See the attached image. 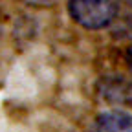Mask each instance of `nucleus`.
Masks as SVG:
<instances>
[{"instance_id": "1", "label": "nucleus", "mask_w": 132, "mask_h": 132, "mask_svg": "<svg viewBox=\"0 0 132 132\" xmlns=\"http://www.w3.org/2000/svg\"><path fill=\"white\" fill-rule=\"evenodd\" d=\"M72 19L86 29H103L118 15V0H70Z\"/></svg>"}, {"instance_id": "2", "label": "nucleus", "mask_w": 132, "mask_h": 132, "mask_svg": "<svg viewBox=\"0 0 132 132\" xmlns=\"http://www.w3.org/2000/svg\"><path fill=\"white\" fill-rule=\"evenodd\" d=\"M92 132H132V114L123 110H108L97 116Z\"/></svg>"}, {"instance_id": "3", "label": "nucleus", "mask_w": 132, "mask_h": 132, "mask_svg": "<svg viewBox=\"0 0 132 132\" xmlns=\"http://www.w3.org/2000/svg\"><path fill=\"white\" fill-rule=\"evenodd\" d=\"M105 95L116 103L132 105V81L125 79H112L105 85Z\"/></svg>"}, {"instance_id": "4", "label": "nucleus", "mask_w": 132, "mask_h": 132, "mask_svg": "<svg viewBox=\"0 0 132 132\" xmlns=\"http://www.w3.org/2000/svg\"><path fill=\"white\" fill-rule=\"evenodd\" d=\"M26 2L29 4V6H50V4H53L55 0H26Z\"/></svg>"}, {"instance_id": "5", "label": "nucleus", "mask_w": 132, "mask_h": 132, "mask_svg": "<svg viewBox=\"0 0 132 132\" xmlns=\"http://www.w3.org/2000/svg\"><path fill=\"white\" fill-rule=\"evenodd\" d=\"M127 66H128V70H130V73H132V48L127 52Z\"/></svg>"}]
</instances>
